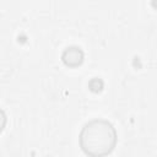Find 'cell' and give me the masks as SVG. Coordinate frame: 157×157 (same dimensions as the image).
Masks as SVG:
<instances>
[{
    "label": "cell",
    "instance_id": "1",
    "mask_svg": "<svg viewBox=\"0 0 157 157\" xmlns=\"http://www.w3.org/2000/svg\"><path fill=\"white\" fill-rule=\"evenodd\" d=\"M80 146L82 151L93 157L109 155L117 144V131L105 119H93L81 129Z\"/></svg>",
    "mask_w": 157,
    "mask_h": 157
},
{
    "label": "cell",
    "instance_id": "2",
    "mask_svg": "<svg viewBox=\"0 0 157 157\" xmlns=\"http://www.w3.org/2000/svg\"><path fill=\"white\" fill-rule=\"evenodd\" d=\"M61 59L66 65L76 66V65H80L82 63L83 52L81 50V48H78L76 45H72V47H69L64 50V53L61 55Z\"/></svg>",
    "mask_w": 157,
    "mask_h": 157
},
{
    "label": "cell",
    "instance_id": "3",
    "mask_svg": "<svg viewBox=\"0 0 157 157\" xmlns=\"http://www.w3.org/2000/svg\"><path fill=\"white\" fill-rule=\"evenodd\" d=\"M102 87H103V81H102L101 78L94 77V78H92V80L90 81V88H91L92 91L98 92V91L102 90Z\"/></svg>",
    "mask_w": 157,
    "mask_h": 157
},
{
    "label": "cell",
    "instance_id": "4",
    "mask_svg": "<svg viewBox=\"0 0 157 157\" xmlns=\"http://www.w3.org/2000/svg\"><path fill=\"white\" fill-rule=\"evenodd\" d=\"M151 5H152L155 9H157V0H151Z\"/></svg>",
    "mask_w": 157,
    "mask_h": 157
}]
</instances>
